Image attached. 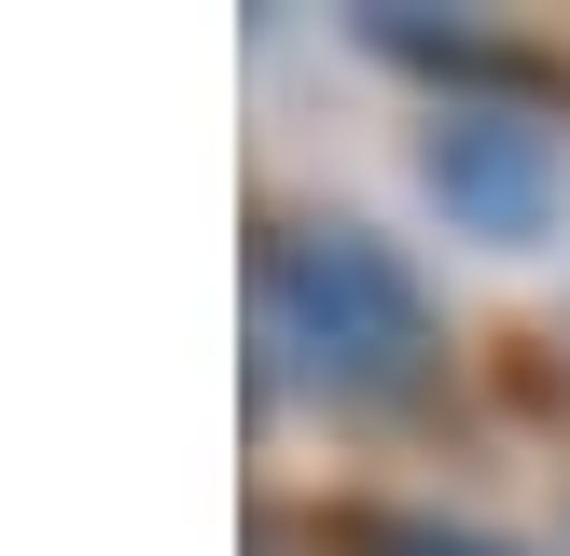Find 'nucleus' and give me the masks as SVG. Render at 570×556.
Segmentation results:
<instances>
[{"instance_id": "7ed1b4c3", "label": "nucleus", "mask_w": 570, "mask_h": 556, "mask_svg": "<svg viewBox=\"0 0 570 556\" xmlns=\"http://www.w3.org/2000/svg\"><path fill=\"white\" fill-rule=\"evenodd\" d=\"M362 556H529V543H488V528H445V515H404V528H376Z\"/></svg>"}, {"instance_id": "f03ea898", "label": "nucleus", "mask_w": 570, "mask_h": 556, "mask_svg": "<svg viewBox=\"0 0 570 556\" xmlns=\"http://www.w3.org/2000/svg\"><path fill=\"white\" fill-rule=\"evenodd\" d=\"M417 181H432V209L460 222V237H488V250L557 237V209H570V153H557V126H543V111H501V98L432 111Z\"/></svg>"}, {"instance_id": "f257e3e1", "label": "nucleus", "mask_w": 570, "mask_h": 556, "mask_svg": "<svg viewBox=\"0 0 570 556\" xmlns=\"http://www.w3.org/2000/svg\"><path fill=\"white\" fill-rule=\"evenodd\" d=\"M250 320H265L278 376H306L321 404H404L445 361L417 265L390 237H362V222H293L265 250V278H250Z\"/></svg>"}]
</instances>
